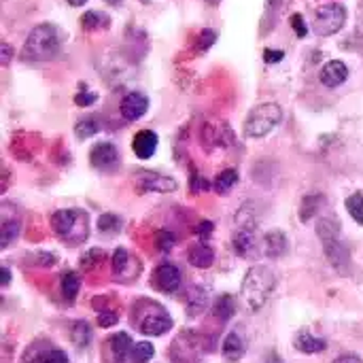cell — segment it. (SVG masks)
Returning <instances> with one entry per match:
<instances>
[{
  "label": "cell",
  "instance_id": "d6986e66",
  "mask_svg": "<svg viewBox=\"0 0 363 363\" xmlns=\"http://www.w3.org/2000/svg\"><path fill=\"white\" fill-rule=\"evenodd\" d=\"M132 347H134L132 345V338L125 332H119V334H115V336L108 338V351H111V355L119 363L123 362L125 357H130Z\"/></svg>",
  "mask_w": 363,
  "mask_h": 363
},
{
  "label": "cell",
  "instance_id": "db71d44e",
  "mask_svg": "<svg viewBox=\"0 0 363 363\" xmlns=\"http://www.w3.org/2000/svg\"><path fill=\"white\" fill-rule=\"evenodd\" d=\"M143 2H149V0H143Z\"/></svg>",
  "mask_w": 363,
  "mask_h": 363
},
{
  "label": "cell",
  "instance_id": "f6af8a7d",
  "mask_svg": "<svg viewBox=\"0 0 363 363\" xmlns=\"http://www.w3.org/2000/svg\"><path fill=\"white\" fill-rule=\"evenodd\" d=\"M0 51H2V66H9L11 57H13V49L9 43H0Z\"/></svg>",
  "mask_w": 363,
  "mask_h": 363
},
{
  "label": "cell",
  "instance_id": "1f68e13d",
  "mask_svg": "<svg viewBox=\"0 0 363 363\" xmlns=\"http://www.w3.org/2000/svg\"><path fill=\"white\" fill-rule=\"evenodd\" d=\"M100 132V123H98V117H85V119H79L77 125H74V134L77 138H89V136H96Z\"/></svg>",
  "mask_w": 363,
  "mask_h": 363
},
{
  "label": "cell",
  "instance_id": "9a60e30c",
  "mask_svg": "<svg viewBox=\"0 0 363 363\" xmlns=\"http://www.w3.org/2000/svg\"><path fill=\"white\" fill-rule=\"evenodd\" d=\"M157 145H160V138H157V134L153 130H140L132 138V151L140 160L153 157V153L157 151Z\"/></svg>",
  "mask_w": 363,
  "mask_h": 363
},
{
  "label": "cell",
  "instance_id": "52a82bcc",
  "mask_svg": "<svg viewBox=\"0 0 363 363\" xmlns=\"http://www.w3.org/2000/svg\"><path fill=\"white\" fill-rule=\"evenodd\" d=\"M134 181L143 191H155V194H168L179 187L177 179L155 172V170H138L134 174Z\"/></svg>",
  "mask_w": 363,
  "mask_h": 363
},
{
  "label": "cell",
  "instance_id": "e0dca14e",
  "mask_svg": "<svg viewBox=\"0 0 363 363\" xmlns=\"http://www.w3.org/2000/svg\"><path fill=\"white\" fill-rule=\"evenodd\" d=\"M132 266H138V262L134 264L132 255L125 249H117L113 253V274H115V279H119V281H132V279H136V274L130 272Z\"/></svg>",
  "mask_w": 363,
  "mask_h": 363
},
{
  "label": "cell",
  "instance_id": "7bdbcfd3",
  "mask_svg": "<svg viewBox=\"0 0 363 363\" xmlns=\"http://www.w3.org/2000/svg\"><path fill=\"white\" fill-rule=\"evenodd\" d=\"M191 189L198 194V191H208L211 187H208V181L206 179H200L198 172H194V177H191Z\"/></svg>",
  "mask_w": 363,
  "mask_h": 363
},
{
  "label": "cell",
  "instance_id": "603a6c76",
  "mask_svg": "<svg viewBox=\"0 0 363 363\" xmlns=\"http://www.w3.org/2000/svg\"><path fill=\"white\" fill-rule=\"evenodd\" d=\"M206 306H208V291L204 287H194L187 296V315L196 317L204 313Z\"/></svg>",
  "mask_w": 363,
  "mask_h": 363
},
{
  "label": "cell",
  "instance_id": "7c38bea8",
  "mask_svg": "<svg viewBox=\"0 0 363 363\" xmlns=\"http://www.w3.org/2000/svg\"><path fill=\"white\" fill-rule=\"evenodd\" d=\"M119 111L125 121H136L149 111V98L140 91H130L128 96H123Z\"/></svg>",
  "mask_w": 363,
  "mask_h": 363
},
{
  "label": "cell",
  "instance_id": "60d3db41",
  "mask_svg": "<svg viewBox=\"0 0 363 363\" xmlns=\"http://www.w3.org/2000/svg\"><path fill=\"white\" fill-rule=\"evenodd\" d=\"M96 100H98V96H96L94 91H79V94L74 96V104H77V106H91Z\"/></svg>",
  "mask_w": 363,
  "mask_h": 363
},
{
  "label": "cell",
  "instance_id": "74e56055",
  "mask_svg": "<svg viewBox=\"0 0 363 363\" xmlns=\"http://www.w3.org/2000/svg\"><path fill=\"white\" fill-rule=\"evenodd\" d=\"M104 259V253L100 251V249H91V251H87L83 257H81V266L85 268V270H91L96 264H100Z\"/></svg>",
  "mask_w": 363,
  "mask_h": 363
},
{
  "label": "cell",
  "instance_id": "d590c367",
  "mask_svg": "<svg viewBox=\"0 0 363 363\" xmlns=\"http://www.w3.org/2000/svg\"><path fill=\"white\" fill-rule=\"evenodd\" d=\"M174 242H177V238H174V234L168 232V230H160V232L155 234V247H157L162 253H168V251L174 247Z\"/></svg>",
  "mask_w": 363,
  "mask_h": 363
},
{
  "label": "cell",
  "instance_id": "d6a6232c",
  "mask_svg": "<svg viewBox=\"0 0 363 363\" xmlns=\"http://www.w3.org/2000/svg\"><path fill=\"white\" fill-rule=\"evenodd\" d=\"M347 211H349V215L363 225V194L362 191H355V194H351L349 198H347Z\"/></svg>",
  "mask_w": 363,
  "mask_h": 363
},
{
  "label": "cell",
  "instance_id": "f5cc1de1",
  "mask_svg": "<svg viewBox=\"0 0 363 363\" xmlns=\"http://www.w3.org/2000/svg\"><path fill=\"white\" fill-rule=\"evenodd\" d=\"M206 2H208V4H213V6H215V4H219V2H221V0H206Z\"/></svg>",
  "mask_w": 363,
  "mask_h": 363
},
{
  "label": "cell",
  "instance_id": "4dcf8cb0",
  "mask_svg": "<svg viewBox=\"0 0 363 363\" xmlns=\"http://www.w3.org/2000/svg\"><path fill=\"white\" fill-rule=\"evenodd\" d=\"M153 355H155V349H153V345H151V342H138V345H134V347H132L128 362L149 363L151 359H153Z\"/></svg>",
  "mask_w": 363,
  "mask_h": 363
},
{
  "label": "cell",
  "instance_id": "83f0119b",
  "mask_svg": "<svg viewBox=\"0 0 363 363\" xmlns=\"http://www.w3.org/2000/svg\"><path fill=\"white\" fill-rule=\"evenodd\" d=\"M321 204H323V196L319 194H311L302 200V206H300V219L306 223L311 221L319 211H321Z\"/></svg>",
  "mask_w": 363,
  "mask_h": 363
},
{
  "label": "cell",
  "instance_id": "44dd1931",
  "mask_svg": "<svg viewBox=\"0 0 363 363\" xmlns=\"http://www.w3.org/2000/svg\"><path fill=\"white\" fill-rule=\"evenodd\" d=\"M296 349L300 353H306V355H315V353H323L328 349V342L308 334V332H302L298 338H296Z\"/></svg>",
  "mask_w": 363,
  "mask_h": 363
},
{
  "label": "cell",
  "instance_id": "f1b7e54d",
  "mask_svg": "<svg viewBox=\"0 0 363 363\" xmlns=\"http://www.w3.org/2000/svg\"><path fill=\"white\" fill-rule=\"evenodd\" d=\"M70 338L77 349H85L91 342V328L85 321H74L70 328Z\"/></svg>",
  "mask_w": 363,
  "mask_h": 363
},
{
  "label": "cell",
  "instance_id": "2e32d148",
  "mask_svg": "<svg viewBox=\"0 0 363 363\" xmlns=\"http://www.w3.org/2000/svg\"><path fill=\"white\" fill-rule=\"evenodd\" d=\"M232 245H234V251L245 259H249L257 253V238H255L253 230H238L232 238Z\"/></svg>",
  "mask_w": 363,
  "mask_h": 363
},
{
  "label": "cell",
  "instance_id": "f546056e",
  "mask_svg": "<svg viewBox=\"0 0 363 363\" xmlns=\"http://www.w3.org/2000/svg\"><path fill=\"white\" fill-rule=\"evenodd\" d=\"M317 234H319L321 242L328 240V238L340 236V221H338L336 217H323V219H319V223H317Z\"/></svg>",
  "mask_w": 363,
  "mask_h": 363
},
{
  "label": "cell",
  "instance_id": "ab89813d",
  "mask_svg": "<svg viewBox=\"0 0 363 363\" xmlns=\"http://www.w3.org/2000/svg\"><path fill=\"white\" fill-rule=\"evenodd\" d=\"M117 321H119V317H117V313H113V311H102V313L98 315V325H100V328H113Z\"/></svg>",
  "mask_w": 363,
  "mask_h": 363
},
{
  "label": "cell",
  "instance_id": "8fae6325",
  "mask_svg": "<svg viewBox=\"0 0 363 363\" xmlns=\"http://www.w3.org/2000/svg\"><path fill=\"white\" fill-rule=\"evenodd\" d=\"M89 162L98 170H111L119 164V151L113 143H98L89 151Z\"/></svg>",
  "mask_w": 363,
  "mask_h": 363
},
{
  "label": "cell",
  "instance_id": "816d5d0a",
  "mask_svg": "<svg viewBox=\"0 0 363 363\" xmlns=\"http://www.w3.org/2000/svg\"><path fill=\"white\" fill-rule=\"evenodd\" d=\"M106 4H111V6H117V4H121V0H104Z\"/></svg>",
  "mask_w": 363,
  "mask_h": 363
},
{
  "label": "cell",
  "instance_id": "3957f363",
  "mask_svg": "<svg viewBox=\"0 0 363 363\" xmlns=\"http://www.w3.org/2000/svg\"><path fill=\"white\" fill-rule=\"evenodd\" d=\"M51 228L66 245L77 247L89 236V217L79 208H62L51 215Z\"/></svg>",
  "mask_w": 363,
  "mask_h": 363
},
{
  "label": "cell",
  "instance_id": "7dc6e473",
  "mask_svg": "<svg viewBox=\"0 0 363 363\" xmlns=\"http://www.w3.org/2000/svg\"><path fill=\"white\" fill-rule=\"evenodd\" d=\"M334 363H363L357 355H342V357H338Z\"/></svg>",
  "mask_w": 363,
  "mask_h": 363
},
{
  "label": "cell",
  "instance_id": "bcb514c9",
  "mask_svg": "<svg viewBox=\"0 0 363 363\" xmlns=\"http://www.w3.org/2000/svg\"><path fill=\"white\" fill-rule=\"evenodd\" d=\"M355 32L363 36V2L359 4V11H357V26H355Z\"/></svg>",
  "mask_w": 363,
  "mask_h": 363
},
{
  "label": "cell",
  "instance_id": "4fadbf2b",
  "mask_svg": "<svg viewBox=\"0 0 363 363\" xmlns=\"http://www.w3.org/2000/svg\"><path fill=\"white\" fill-rule=\"evenodd\" d=\"M262 251L266 257H272V259H279L283 257L287 251H289V238L283 230H272L264 236L262 240Z\"/></svg>",
  "mask_w": 363,
  "mask_h": 363
},
{
  "label": "cell",
  "instance_id": "d4e9b609",
  "mask_svg": "<svg viewBox=\"0 0 363 363\" xmlns=\"http://www.w3.org/2000/svg\"><path fill=\"white\" fill-rule=\"evenodd\" d=\"M213 313H215V317H217L221 323L230 321V319L234 317V313H236V300H234L230 294H223V296H219V298L215 300Z\"/></svg>",
  "mask_w": 363,
  "mask_h": 363
},
{
  "label": "cell",
  "instance_id": "836d02e7",
  "mask_svg": "<svg viewBox=\"0 0 363 363\" xmlns=\"http://www.w3.org/2000/svg\"><path fill=\"white\" fill-rule=\"evenodd\" d=\"M98 230L102 234H117L121 230V219L113 213H106V215H100L98 219Z\"/></svg>",
  "mask_w": 363,
  "mask_h": 363
},
{
  "label": "cell",
  "instance_id": "5b68a950",
  "mask_svg": "<svg viewBox=\"0 0 363 363\" xmlns=\"http://www.w3.org/2000/svg\"><path fill=\"white\" fill-rule=\"evenodd\" d=\"M345 23H347V6L340 2H330L317 9L313 30L317 36H332L340 32Z\"/></svg>",
  "mask_w": 363,
  "mask_h": 363
},
{
  "label": "cell",
  "instance_id": "30bf717a",
  "mask_svg": "<svg viewBox=\"0 0 363 363\" xmlns=\"http://www.w3.org/2000/svg\"><path fill=\"white\" fill-rule=\"evenodd\" d=\"M151 283L155 285L157 291L162 294H174L181 287V272L174 264H162L155 268Z\"/></svg>",
  "mask_w": 363,
  "mask_h": 363
},
{
  "label": "cell",
  "instance_id": "f907efd6",
  "mask_svg": "<svg viewBox=\"0 0 363 363\" xmlns=\"http://www.w3.org/2000/svg\"><path fill=\"white\" fill-rule=\"evenodd\" d=\"M266 363H283V359H281L279 355H270V357H268V362H266Z\"/></svg>",
  "mask_w": 363,
  "mask_h": 363
},
{
  "label": "cell",
  "instance_id": "f35d334b",
  "mask_svg": "<svg viewBox=\"0 0 363 363\" xmlns=\"http://www.w3.org/2000/svg\"><path fill=\"white\" fill-rule=\"evenodd\" d=\"M291 28L296 30V34H298L300 38H304V36L308 34V28H306V23H304V17H302L300 13H294V15H291Z\"/></svg>",
  "mask_w": 363,
  "mask_h": 363
},
{
  "label": "cell",
  "instance_id": "7a4b0ae2",
  "mask_svg": "<svg viewBox=\"0 0 363 363\" xmlns=\"http://www.w3.org/2000/svg\"><path fill=\"white\" fill-rule=\"evenodd\" d=\"M60 49H62L60 30L53 23H40L32 28V32L28 34L21 49V57L28 62H47L53 60L60 53Z\"/></svg>",
  "mask_w": 363,
  "mask_h": 363
},
{
  "label": "cell",
  "instance_id": "681fc988",
  "mask_svg": "<svg viewBox=\"0 0 363 363\" xmlns=\"http://www.w3.org/2000/svg\"><path fill=\"white\" fill-rule=\"evenodd\" d=\"M66 2H68L70 6H83V4H85L87 0H66Z\"/></svg>",
  "mask_w": 363,
  "mask_h": 363
},
{
  "label": "cell",
  "instance_id": "ee69618b",
  "mask_svg": "<svg viewBox=\"0 0 363 363\" xmlns=\"http://www.w3.org/2000/svg\"><path fill=\"white\" fill-rule=\"evenodd\" d=\"M213 221H202L198 228H196V234L204 240V238H211V234H213Z\"/></svg>",
  "mask_w": 363,
  "mask_h": 363
},
{
  "label": "cell",
  "instance_id": "8d00e7d4",
  "mask_svg": "<svg viewBox=\"0 0 363 363\" xmlns=\"http://www.w3.org/2000/svg\"><path fill=\"white\" fill-rule=\"evenodd\" d=\"M217 40V32L215 30H202L200 36H198V43H196V51L202 53V51H208Z\"/></svg>",
  "mask_w": 363,
  "mask_h": 363
},
{
  "label": "cell",
  "instance_id": "ffe728a7",
  "mask_svg": "<svg viewBox=\"0 0 363 363\" xmlns=\"http://www.w3.org/2000/svg\"><path fill=\"white\" fill-rule=\"evenodd\" d=\"M21 232V221L17 217H6L2 219V225H0V249H9L11 242L17 240Z\"/></svg>",
  "mask_w": 363,
  "mask_h": 363
},
{
  "label": "cell",
  "instance_id": "6da1fadb",
  "mask_svg": "<svg viewBox=\"0 0 363 363\" xmlns=\"http://www.w3.org/2000/svg\"><path fill=\"white\" fill-rule=\"evenodd\" d=\"M277 287V277L270 268L266 266H253L247 274H245V281H242V289H240V296L247 304V308L251 313H257L262 311L272 291Z\"/></svg>",
  "mask_w": 363,
  "mask_h": 363
},
{
  "label": "cell",
  "instance_id": "484cf974",
  "mask_svg": "<svg viewBox=\"0 0 363 363\" xmlns=\"http://www.w3.org/2000/svg\"><path fill=\"white\" fill-rule=\"evenodd\" d=\"M81 26H83V30H87V32L102 30V28H108V26H111V17H108L106 13H100V11H87V13L81 17Z\"/></svg>",
  "mask_w": 363,
  "mask_h": 363
},
{
  "label": "cell",
  "instance_id": "cb8c5ba5",
  "mask_svg": "<svg viewBox=\"0 0 363 363\" xmlns=\"http://www.w3.org/2000/svg\"><path fill=\"white\" fill-rule=\"evenodd\" d=\"M238 179L240 177H238V170L236 168H225V170H221V174H217L213 187H215V191L219 196H228L234 189V185L238 183Z\"/></svg>",
  "mask_w": 363,
  "mask_h": 363
},
{
  "label": "cell",
  "instance_id": "ac0fdd59",
  "mask_svg": "<svg viewBox=\"0 0 363 363\" xmlns=\"http://www.w3.org/2000/svg\"><path fill=\"white\" fill-rule=\"evenodd\" d=\"M187 257H189V264L196 266V268H200V270H206V268H211L215 264V251L208 245H204V242L194 245L189 249V255Z\"/></svg>",
  "mask_w": 363,
  "mask_h": 363
},
{
  "label": "cell",
  "instance_id": "9c48e42d",
  "mask_svg": "<svg viewBox=\"0 0 363 363\" xmlns=\"http://www.w3.org/2000/svg\"><path fill=\"white\" fill-rule=\"evenodd\" d=\"M323 249H325L328 262L332 264L334 270H338L342 274H347L351 270V253H349V247L340 240V236L323 240Z\"/></svg>",
  "mask_w": 363,
  "mask_h": 363
},
{
  "label": "cell",
  "instance_id": "b9f144b4",
  "mask_svg": "<svg viewBox=\"0 0 363 363\" xmlns=\"http://www.w3.org/2000/svg\"><path fill=\"white\" fill-rule=\"evenodd\" d=\"M283 57H285V51H281V49H266V51H264L266 64H279Z\"/></svg>",
  "mask_w": 363,
  "mask_h": 363
},
{
  "label": "cell",
  "instance_id": "4316f807",
  "mask_svg": "<svg viewBox=\"0 0 363 363\" xmlns=\"http://www.w3.org/2000/svg\"><path fill=\"white\" fill-rule=\"evenodd\" d=\"M79 289H81V279H79V274L72 272V270L64 272V274H62V296H64V300H66V302H74Z\"/></svg>",
  "mask_w": 363,
  "mask_h": 363
},
{
  "label": "cell",
  "instance_id": "277c9868",
  "mask_svg": "<svg viewBox=\"0 0 363 363\" xmlns=\"http://www.w3.org/2000/svg\"><path fill=\"white\" fill-rule=\"evenodd\" d=\"M281 119H283V108L277 102L257 104L245 121V136L247 138H264L281 123Z\"/></svg>",
  "mask_w": 363,
  "mask_h": 363
},
{
  "label": "cell",
  "instance_id": "8992f818",
  "mask_svg": "<svg viewBox=\"0 0 363 363\" xmlns=\"http://www.w3.org/2000/svg\"><path fill=\"white\" fill-rule=\"evenodd\" d=\"M170 328H172V319L160 304H149V311L138 319V330L145 336H162Z\"/></svg>",
  "mask_w": 363,
  "mask_h": 363
},
{
  "label": "cell",
  "instance_id": "e575fe53",
  "mask_svg": "<svg viewBox=\"0 0 363 363\" xmlns=\"http://www.w3.org/2000/svg\"><path fill=\"white\" fill-rule=\"evenodd\" d=\"M32 363H68V357H66V353L60 351V349H49V351L38 353Z\"/></svg>",
  "mask_w": 363,
  "mask_h": 363
},
{
  "label": "cell",
  "instance_id": "c3c4849f",
  "mask_svg": "<svg viewBox=\"0 0 363 363\" xmlns=\"http://www.w3.org/2000/svg\"><path fill=\"white\" fill-rule=\"evenodd\" d=\"M0 272H2V287H9V283H11V272H9V268H2Z\"/></svg>",
  "mask_w": 363,
  "mask_h": 363
},
{
  "label": "cell",
  "instance_id": "7402d4cb",
  "mask_svg": "<svg viewBox=\"0 0 363 363\" xmlns=\"http://www.w3.org/2000/svg\"><path fill=\"white\" fill-rule=\"evenodd\" d=\"M223 355L230 359V362H238L242 355H245V340L238 332H230L223 340V347H221Z\"/></svg>",
  "mask_w": 363,
  "mask_h": 363
},
{
  "label": "cell",
  "instance_id": "ba28073f",
  "mask_svg": "<svg viewBox=\"0 0 363 363\" xmlns=\"http://www.w3.org/2000/svg\"><path fill=\"white\" fill-rule=\"evenodd\" d=\"M168 357L172 363H194L198 359V338L194 332H181L179 338L172 342Z\"/></svg>",
  "mask_w": 363,
  "mask_h": 363
},
{
  "label": "cell",
  "instance_id": "5bb4252c",
  "mask_svg": "<svg viewBox=\"0 0 363 363\" xmlns=\"http://www.w3.org/2000/svg\"><path fill=\"white\" fill-rule=\"evenodd\" d=\"M319 79H321V83H323L325 87H332V89H334V87H340V85L347 83V79H349V68H347L345 62L332 60V62H328V64L321 68Z\"/></svg>",
  "mask_w": 363,
  "mask_h": 363
}]
</instances>
